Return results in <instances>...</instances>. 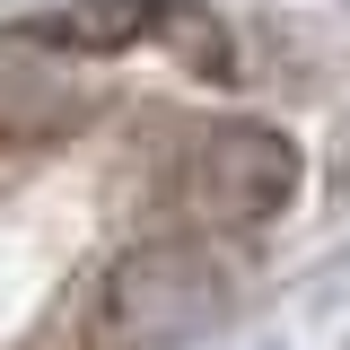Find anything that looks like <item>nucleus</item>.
I'll return each instance as SVG.
<instances>
[{
    "instance_id": "obj_3",
    "label": "nucleus",
    "mask_w": 350,
    "mask_h": 350,
    "mask_svg": "<svg viewBox=\"0 0 350 350\" xmlns=\"http://www.w3.org/2000/svg\"><path fill=\"white\" fill-rule=\"evenodd\" d=\"M27 62L36 70H18V36L0 27V123H62V114H79V62L70 44H53L27 18Z\"/></svg>"
},
{
    "instance_id": "obj_2",
    "label": "nucleus",
    "mask_w": 350,
    "mask_h": 350,
    "mask_svg": "<svg viewBox=\"0 0 350 350\" xmlns=\"http://www.w3.org/2000/svg\"><path fill=\"white\" fill-rule=\"evenodd\" d=\"M193 202L219 228H271L298 202V140L271 123H219L193 149Z\"/></svg>"
},
{
    "instance_id": "obj_1",
    "label": "nucleus",
    "mask_w": 350,
    "mask_h": 350,
    "mask_svg": "<svg viewBox=\"0 0 350 350\" xmlns=\"http://www.w3.org/2000/svg\"><path fill=\"white\" fill-rule=\"evenodd\" d=\"M237 289H245V271L219 237H149V245L105 262V280L88 298V342L96 350H184L228 324Z\"/></svg>"
}]
</instances>
